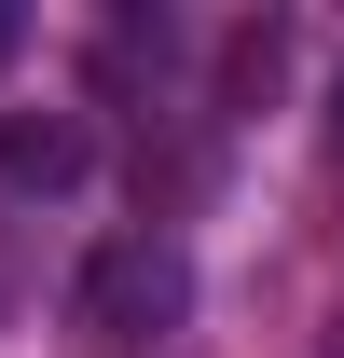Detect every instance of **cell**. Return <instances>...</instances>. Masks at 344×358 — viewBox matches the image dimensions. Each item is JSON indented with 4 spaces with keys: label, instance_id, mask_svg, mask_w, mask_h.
Returning a JSON list of instances; mask_svg holds the SVG:
<instances>
[{
    "label": "cell",
    "instance_id": "obj_1",
    "mask_svg": "<svg viewBox=\"0 0 344 358\" xmlns=\"http://www.w3.org/2000/svg\"><path fill=\"white\" fill-rule=\"evenodd\" d=\"M179 303H193V262H179L166 234H110V248L69 275V317H83V331H166Z\"/></svg>",
    "mask_w": 344,
    "mask_h": 358
},
{
    "label": "cell",
    "instance_id": "obj_2",
    "mask_svg": "<svg viewBox=\"0 0 344 358\" xmlns=\"http://www.w3.org/2000/svg\"><path fill=\"white\" fill-rule=\"evenodd\" d=\"M83 179H96V124L83 110H0V193L55 207V193H83Z\"/></svg>",
    "mask_w": 344,
    "mask_h": 358
},
{
    "label": "cell",
    "instance_id": "obj_3",
    "mask_svg": "<svg viewBox=\"0 0 344 358\" xmlns=\"http://www.w3.org/2000/svg\"><path fill=\"white\" fill-rule=\"evenodd\" d=\"M275 55H289V28H275V14H261V28H234V42H220V96H234V110H261Z\"/></svg>",
    "mask_w": 344,
    "mask_h": 358
},
{
    "label": "cell",
    "instance_id": "obj_4",
    "mask_svg": "<svg viewBox=\"0 0 344 358\" xmlns=\"http://www.w3.org/2000/svg\"><path fill=\"white\" fill-rule=\"evenodd\" d=\"M14 42H28V14H14V0H0V69H14Z\"/></svg>",
    "mask_w": 344,
    "mask_h": 358
},
{
    "label": "cell",
    "instance_id": "obj_5",
    "mask_svg": "<svg viewBox=\"0 0 344 358\" xmlns=\"http://www.w3.org/2000/svg\"><path fill=\"white\" fill-rule=\"evenodd\" d=\"M331 152H344V69H331Z\"/></svg>",
    "mask_w": 344,
    "mask_h": 358
}]
</instances>
